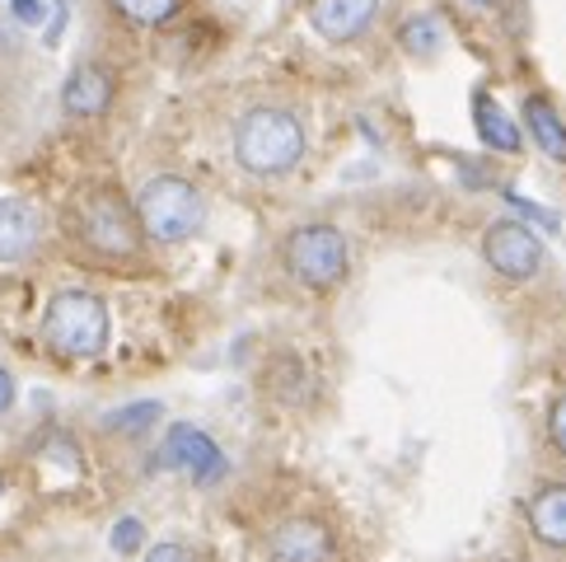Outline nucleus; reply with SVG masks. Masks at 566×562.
I'll use <instances>...</instances> for the list:
<instances>
[{
	"label": "nucleus",
	"instance_id": "obj_10",
	"mask_svg": "<svg viewBox=\"0 0 566 562\" xmlns=\"http://www.w3.org/2000/svg\"><path fill=\"white\" fill-rule=\"evenodd\" d=\"M43 239V220L19 197H0V263H19L29 258Z\"/></svg>",
	"mask_w": 566,
	"mask_h": 562
},
{
	"label": "nucleus",
	"instance_id": "obj_21",
	"mask_svg": "<svg viewBox=\"0 0 566 562\" xmlns=\"http://www.w3.org/2000/svg\"><path fill=\"white\" fill-rule=\"evenodd\" d=\"M14 408V375L0 366V413H10Z\"/></svg>",
	"mask_w": 566,
	"mask_h": 562
},
{
	"label": "nucleus",
	"instance_id": "obj_3",
	"mask_svg": "<svg viewBox=\"0 0 566 562\" xmlns=\"http://www.w3.org/2000/svg\"><path fill=\"white\" fill-rule=\"evenodd\" d=\"M136 220H140V235L159 239V244H184L207 220V202H201V192L188 178L159 174L136 192Z\"/></svg>",
	"mask_w": 566,
	"mask_h": 562
},
{
	"label": "nucleus",
	"instance_id": "obj_2",
	"mask_svg": "<svg viewBox=\"0 0 566 562\" xmlns=\"http://www.w3.org/2000/svg\"><path fill=\"white\" fill-rule=\"evenodd\" d=\"M43 337L56 356L90 361L108 347V305L94 291H56L43 314Z\"/></svg>",
	"mask_w": 566,
	"mask_h": 562
},
{
	"label": "nucleus",
	"instance_id": "obj_19",
	"mask_svg": "<svg viewBox=\"0 0 566 562\" xmlns=\"http://www.w3.org/2000/svg\"><path fill=\"white\" fill-rule=\"evenodd\" d=\"M548 436H553V446H557V455H566V394L553 404V413H548Z\"/></svg>",
	"mask_w": 566,
	"mask_h": 562
},
{
	"label": "nucleus",
	"instance_id": "obj_18",
	"mask_svg": "<svg viewBox=\"0 0 566 562\" xmlns=\"http://www.w3.org/2000/svg\"><path fill=\"white\" fill-rule=\"evenodd\" d=\"M155 417H159V404H132V408L108 413V427L113 431H146Z\"/></svg>",
	"mask_w": 566,
	"mask_h": 562
},
{
	"label": "nucleus",
	"instance_id": "obj_22",
	"mask_svg": "<svg viewBox=\"0 0 566 562\" xmlns=\"http://www.w3.org/2000/svg\"><path fill=\"white\" fill-rule=\"evenodd\" d=\"M14 6H19V19H29V24H38V19H43L38 0H14Z\"/></svg>",
	"mask_w": 566,
	"mask_h": 562
},
{
	"label": "nucleus",
	"instance_id": "obj_23",
	"mask_svg": "<svg viewBox=\"0 0 566 562\" xmlns=\"http://www.w3.org/2000/svg\"><path fill=\"white\" fill-rule=\"evenodd\" d=\"M0 492H6V478H0Z\"/></svg>",
	"mask_w": 566,
	"mask_h": 562
},
{
	"label": "nucleus",
	"instance_id": "obj_17",
	"mask_svg": "<svg viewBox=\"0 0 566 562\" xmlns=\"http://www.w3.org/2000/svg\"><path fill=\"white\" fill-rule=\"evenodd\" d=\"M108 544H113V553H140V544H146V525H140L136 516H123L113 525V534H108Z\"/></svg>",
	"mask_w": 566,
	"mask_h": 562
},
{
	"label": "nucleus",
	"instance_id": "obj_14",
	"mask_svg": "<svg viewBox=\"0 0 566 562\" xmlns=\"http://www.w3.org/2000/svg\"><path fill=\"white\" fill-rule=\"evenodd\" d=\"M530 525H534V534L543 539V544L566 549V483L543 488L530 501Z\"/></svg>",
	"mask_w": 566,
	"mask_h": 562
},
{
	"label": "nucleus",
	"instance_id": "obj_20",
	"mask_svg": "<svg viewBox=\"0 0 566 562\" xmlns=\"http://www.w3.org/2000/svg\"><path fill=\"white\" fill-rule=\"evenodd\" d=\"M140 562H197V558H192V549H184V544H155Z\"/></svg>",
	"mask_w": 566,
	"mask_h": 562
},
{
	"label": "nucleus",
	"instance_id": "obj_16",
	"mask_svg": "<svg viewBox=\"0 0 566 562\" xmlns=\"http://www.w3.org/2000/svg\"><path fill=\"white\" fill-rule=\"evenodd\" d=\"M117 14H127L132 24H169L178 14V0H113Z\"/></svg>",
	"mask_w": 566,
	"mask_h": 562
},
{
	"label": "nucleus",
	"instance_id": "obj_15",
	"mask_svg": "<svg viewBox=\"0 0 566 562\" xmlns=\"http://www.w3.org/2000/svg\"><path fill=\"white\" fill-rule=\"evenodd\" d=\"M398 43L408 48L412 56H427V52H436V43H440V19H436V14H412L408 24L398 29Z\"/></svg>",
	"mask_w": 566,
	"mask_h": 562
},
{
	"label": "nucleus",
	"instance_id": "obj_11",
	"mask_svg": "<svg viewBox=\"0 0 566 562\" xmlns=\"http://www.w3.org/2000/svg\"><path fill=\"white\" fill-rule=\"evenodd\" d=\"M62 104H66L71 117H98V113H108V104H113V71L98 66V62L75 66L71 80H66V90H62Z\"/></svg>",
	"mask_w": 566,
	"mask_h": 562
},
{
	"label": "nucleus",
	"instance_id": "obj_13",
	"mask_svg": "<svg viewBox=\"0 0 566 562\" xmlns=\"http://www.w3.org/2000/svg\"><path fill=\"white\" fill-rule=\"evenodd\" d=\"M473 123H478V136H482V146H492V150H505V155H515L520 150V127H515V117L505 113L492 94H478L473 98Z\"/></svg>",
	"mask_w": 566,
	"mask_h": 562
},
{
	"label": "nucleus",
	"instance_id": "obj_6",
	"mask_svg": "<svg viewBox=\"0 0 566 562\" xmlns=\"http://www.w3.org/2000/svg\"><path fill=\"white\" fill-rule=\"evenodd\" d=\"M482 258H488V268L501 272L505 281H530L543 268V244L520 220H496V226H488V235H482Z\"/></svg>",
	"mask_w": 566,
	"mask_h": 562
},
{
	"label": "nucleus",
	"instance_id": "obj_1",
	"mask_svg": "<svg viewBox=\"0 0 566 562\" xmlns=\"http://www.w3.org/2000/svg\"><path fill=\"white\" fill-rule=\"evenodd\" d=\"M305 155V127L286 108H249L234 127V159L258 178H281Z\"/></svg>",
	"mask_w": 566,
	"mask_h": 562
},
{
	"label": "nucleus",
	"instance_id": "obj_8",
	"mask_svg": "<svg viewBox=\"0 0 566 562\" xmlns=\"http://www.w3.org/2000/svg\"><path fill=\"white\" fill-rule=\"evenodd\" d=\"M268 553H272V562H333L337 539L323 520L295 516L286 525H276V534L268 539Z\"/></svg>",
	"mask_w": 566,
	"mask_h": 562
},
{
	"label": "nucleus",
	"instance_id": "obj_12",
	"mask_svg": "<svg viewBox=\"0 0 566 562\" xmlns=\"http://www.w3.org/2000/svg\"><path fill=\"white\" fill-rule=\"evenodd\" d=\"M524 127H530L538 155H548L553 165H566V123H562V113L543 94L524 98Z\"/></svg>",
	"mask_w": 566,
	"mask_h": 562
},
{
	"label": "nucleus",
	"instance_id": "obj_5",
	"mask_svg": "<svg viewBox=\"0 0 566 562\" xmlns=\"http://www.w3.org/2000/svg\"><path fill=\"white\" fill-rule=\"evenodd\" d=\"M286 268L300 287L333 291L347 277V239L333 226H300L286 239Z\"/></svg>",
	"mask_w": 566,
	"mask_h": 562
},
{
	"label": "nucleus",
	"instance_id": "obj_7",
	"mask_svg": "<svg viewBox=\"0 0 566 562\" xmlns=\"http://www.w3.org/2000/svg\"><path fill=\"white\" fill-rule=\"evenodd\" d=\"M165 465L184 469L192 483H220L226 478V455H220L216 440L192 427V422H174L165 431Z\"/></svg>",
	"mask_w": 566,
	"mask_h": 562
},
{
	"label": "nucleus",
	"instance_id": "obj_4",
	"mask_svg": "<svg viewBox=\"0 0 566 562\" xmlns=\"http://www.w3.org/2000/svg\"><path fill=\"white\" fill-rule=\"evenodd\" d=\"M75 235L85 239V249L98 258H113V263H127L140 253V220L136 207H127L117 192L94 188L80 197L75 207Z\"/></svg>",
	"mask_w": 566,
	"mask_h": 562
},
{
	"label": "nucleus",
	"instance_id": "obj_9",
	"mask_svg": "<svg viewBox=\"0 0 566 562\" xmlns=\"http://www.w3.org/2000/svg\"><path fill=\"white\" fill-rule=\"evenodd\" d=\"M379 0H310V24L328 43H352L370 29Z\"/></svg>",
	"mask_w": 566,
	"mask_h": 562
}]
</instances>
